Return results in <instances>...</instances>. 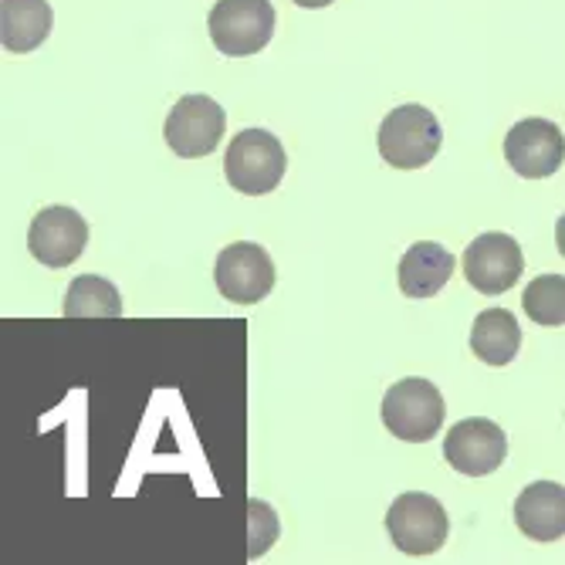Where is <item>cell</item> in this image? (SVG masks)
Masks as SVG:
<instances>
[{"instance_id":"cell-1","label":"cell","mask_w":565,"mask_h":565,"mask_svg":"<svg viewBox=\"0 0 565 565\" xmlns=\"http://www.w3.org/2000/svg\"><path fill=\"white\" fill-rule=\"evenodd\" d=\"M380 417L396 440L427 444L440 434V424L447 417V403L430 380L409 376L386 390Z\"/></svg>"},{"instance_id":"cell-5","label":"cell","mask_w":565,"mask_h":565,"mask_svg":"<svg viewBox=\"0 0 565 565\" xmlns=\"http://www.w3.org/2000/svg\"><path fill=\"white\" fill-rule=\"evenodd\" d=\"M386 532L403 555H434L450 535V519L434 494L406 491L386 511Z\"/></svg>"},{"instance_id":"cell-18","label":"cell","mask_w":565,"mask_h":565,"mask_svg":"<svg viewBox=\"0 0 565 565\" xmlns=\"http://www.w3.org/2000/svg\"><path fill=\"white\" fill-rule=\"evenodd\" d=\"M247 555L258 558L271 548V542L278 539V515L258 498L247 501Z\"/></svg>"},{"instance_id":"cell-7","label":"cell","mask_w":565,"mask_h":565,"mask_svg":"<svg viewBox=\"0 0 565 565\" xmlns=\"http://www.w3.org/2000/svg\"><path fill=\"white\" fill-rule=\"evenodd\" d=\"M508 457L504 430L488 417H468L447 430L444 437V460L465 478H488Z\"/></svg>"},{"instance_id":"cell-6","label":"cell","mask_w":565,"mask_h":565,"mask_svg":"<svg viewBox=\"0 0 565 565\" xmlns=\"http://www.w3.org/2000/svg\"><path fill=\"white\" fill-rule=\"evenodd\" d=\"M227 129L224 106L207 95H183L167 116L163 139L180 160H203L221 146Z\"/></svg>"},{"instance_id":"cell-16","label":"cell","mask_w":565,"mask_h":565,"mask_svg":"<svg viewBox=\"0 0 565 565\" xmlns=\"http://www.w3.org/2000/svg\"><path fill=\"white\" fill-rule=\"evenodd\" d=\"M65 316L68 319H116L122 316V295L109 278H98V275H78L68 285L65 295Z\"/></svg>"},{"instance_id":"cell-10","label":"cell","mask_w":565,"mask_h":565,"mask_svg":"<svg viewBox=\"0 0 565 565\" xmlns=\"http://www.w3.org/2000/svg\"><path fill=\"white\" fill-rule=\"evenodd\" d=\"M504 160L522 180H545L565 163V136L548 119H522L504 136Z\"/></svg>"},{"instance_id":"cell-15","label":"cell","mask_w":565,"mask_h":565,"mask_svg":"<svg viewBox=\"0 0 565 565\" xmlns=\"http://www.w3.org/2000/svg\"><path fill=\"white\" fill-rule=\"evenodd\" d=\"M522 349V326L508 308H484L471 329V352L484 366H508Z\"/></svg>"},{"instance_id":"cell-17","label":"cell","mask_w":565,"mask_h":565,"mask_svg":"<svg viewBox=\"0 0 565 565\" xmlns=\"http://www.w3.org/2000/svg\"><path fill=\"white\" fill-rule=\"evenodd\" d=\"M525 316L535 326H565V275H542L522 295Z\"/></svg>"},{"instance_id":"cell-2","label":"cell","mask_w":565,"mask_h":565,"mask_svg":"<svg viewBox=\"0 0 565 565\" xmlns=\"http://www.w3.org/2000/svg\"><path fill=\"white\" fill-rule=\"evenodd\" d=\"M285 170H288V152L281 139L271 136L268 129H244L227 146L224 173L237 193L265 196L285 180Z\"/></svg>"},{"instance_id":"cell-20","label":"cell","mask_w":565,"mask_h":565,"mask_svg":"<svg viewBox=\"0 0 565 565\" xmlns=\"http://www.w3.org/2000/svg\"><path fill=\"white\" fill-rule=\"evenodd\" d=\"M298 8H308V11H319V8H329V4H335V0H295Z\"/></svg>"},{"instance_id":"cell-12","label":"cell","mask_w":565,"mask_h":565,"mask_svg":"<svg viewBox=\"0 0 565 565\" xmlns=\"http://www.w3.org/2000/svg\"><path fill=\"white\" fill-rule=\"evenodd\" d=\"M515 525L532 542H558L565 535V488L535 481L515 498Z\"/></svg>"},{"instance_id":"cell-8","label":"cell","mask_w":565,"mask_h":565,"mask_svg":"<svg viewBox=\"0 0 565 565\" xmlns=\"http://www.w3.org/2000/svg\"><path fill=\"white\" fill-rule=\"evenodd\" d=\"M217 291L234 305H254L265 301L275 288V262L262 244L237 241L217 254L214 265Z\"/></svg>"},{"instance_id":"cell-13","label":"cell","mask_w":565,"mask_h":565,"mask_svg":"<svg viewBox=\"0 0 565 565\" xmlns=\"http://www.w3.org/2000/svg\"><path fill=\"white\" fill-rule=\"evenodd\" d=\"M454 265L457 258L447 247L434 241H420L399 258V291L406 298H434L450 281Z\"/></svg>"},{"instance_id":"cell-19","label":"cell","mask_w":565,"mask_h":565,"mask_svg":"<svg viewBox=\"0 0 565 565\" xmlns=\"http://www.w3.org/2000/svg\"><path fill=\"white\" fill-rule=\"evenodd\" d=\"M555 247H558V254L565 258V214H562L558 224H555Z\"/></svg>"},{"instance_id":"cell-3","label":"cell","mask_w":565,"mask_h":565,"mask_svg":"<svg viewBox=\"0 0 565 565\" xmlns=\"http://www.w3.org/2000/svg\"><path fill=\"white\" fill-rule=\"evenodd\" d=\"M444 142L437 116L424 106H399L380 126V157L396 170L427 167Z\"/></svg>"},{"instance_id":"cell-11","label":"cell","mask_w":565,"mask_h":565,"mask_svg":"<svg viewBox=\"0 0 565 565\" xmlns=\"http://www.w3.org/2000/svg\"><path fill=\"white\" fill-rule=\"evenodd\" d=\"M88 244V224L72 207H44L28 231V250L44 268H68L82 258Z\"/></svg>"},{"instance_id":"cell-14","label":"cell","mask_w":565,"mask_h":565,"mask_svg":"<svg viewBox=\"0 0 565 565\" xmlns=\"http://www.w3.org/2000/svg\"><path fill=\"white\" fill-rule=\"evenodd\" d=\"M55 14L47 0H0V41L11 55H28L51 34Z\"/></svg>"},{"instance_id":"cell-9","label":"cell","mask_w":565,"mask_h":565,"mask_svg":"<svg viewBox=\"0 0 565 565\" xmlns=\"http://www.w3.org/2000/svg\"><path fill=\"white\" fill-rule=\"evenodd\" d=\"M525 271L522 244L511 234H478L465 250V278L481 295H504Z\"/></svg>"},{"instance_id":"cell-4","label":"cell","mask_w":565,"mask_h":565,"mask_svg":"<svg viewBox=\"0 0 565 565\" xmlns=\"http://www.w3.org/2000/svg\"><path fill=\"white\" fill-rule=\"evenodd\" d=\"M207 31L221 55H258L275 34V8L271 0H217L207 18Z\"/></svg>"}]
</instances>
